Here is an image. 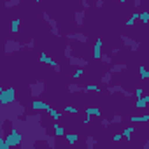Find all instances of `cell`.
<instances>
[{
    "instance_id": "7402d4cb",
    "label": "cell",
    "mask_w": 149,
    "mask_h": 149,
    "mask_svg": "<svg viewBox=\"0 0 149 149\" xmlns=\"http://www.w3.org/2000/svg\"><path fill=\"white\" fill-rule=\"evenodd\" d=\"M139 77H140L142 81L149 79V72H147V68H146L144 65H139Z\"/></svg>"
},
{
    "instance_id": "d6986e66",
    "label": "cell",
    "mask_w": 149,
    "mask_h": 149,
    "mask_svg": "<svg viewBox=\"0 0 149 149\" xmlns=\"http://www.w3.org/2000/svg\"><path fill=\"white\" fill-rule=\"evenodd\" d=\"M86 116H95V118H100L102 116V111L100 107H86Z\"/></svg>"
},
{
    "instance_id": "5b68a950",
    "label": "cell",
    "mask_w": 149,
    "mask_h": 149,
    "mask_svg": "<svg viewBox=\"0 0 149 149\" xmlns=\"http://www.w3.org/2000/svg\"><path fill=\"white\" fill-rule=\"evenodd\" d=\"M21 49H23V44L18 42V40H14V39H9V40H6V44H4V51H6L7 54L16 53V51H21Z\"/></svg>"
},
{
    "instance_id": "b9f144b4",
    "label": "cell",
    "mask_w": 149,
    "mask_h": 149,
    "mask_svg": "<svg viewBox=\"0 0 149 149\" xmlns=\"http://www.w3.org/2000/svg\"><path fill=\"white\" fill-rule=\"evenodd\" d=\"M81 7L83 9H88L90 7V2H88V0H81Z\"/></svg>"
},
{
    "instance_id": "7a4b0ae2",
    "label": "cell",
    "mask_w": 149,
    "mask_h": 149,
    "mask_svg": "<svg viewBox=\"0 0 149 149\" xmlns=\"http://www.w3.org/2000/svg\"><path fill=\"white\" fill-rule=\"evenodd\" d=\"M14 102H16V88L14 86H9L0 91V105H9Z\"/></svg>"
},
{
    "instance_id": "9a60e30c",
    "label": "cell",
    "mask_w": 149,
    "mask_h": 149,
    "mask_svg": "<svg viewBox=\"0 0 149 149\" xmlns=\"http://www.w3.org/2000/svg\"><path fill=\"white\" fill-rule=\"evenodd\" d=\"M63 137H65V140H67L68 146H76V144L79 142V135H77V133H68V135L65 133Z\"/></svg>"
},
{
    "instance_id": "cb8c5ba5",
    "label": "cell",
    "mask_w": 149,
    "mask_h": 149,
    "mask_svg": "<svg viewBox=\"0 0 149 149\" xmlns=\"http://www.w3.org/2000/svg\"><path fill=\"white\" fill-rule=\"evenodd\" d=\"M21 4V0H6L4 2V7L6 9H14V7H18Z\"/></svg>"
},
{
    "instance_id": "7c38bea8",
    "label": "cell",
    "mask_w": 149,
    "mask_h": 149,
    "mask_svg": "<svg viewBox=\"0 0 149 149\" xmlns=\"http://www.w3.org/2000/svg\"><path fill=\"white\" fill-rule=\"evenodd\" d=\"M47 105H49V104L44 102V100H39V98H33V100H32V109H33V111H39V112H40V111H46Z\"/></svg>"
},
{
    "instance_id": "7dc6e473",
    "label": "cell",
    "mask_w": 149,
    "mask_h": 149,
    "mask_svg": "<svg viewBox=\"0 0 149 149\" xmlns=\"http://www.w3.org/2000/svg\"><path fill=\"white\" fill-rule=\"evenodd\" d=\"M30 2H39V0H30Z\"/></svg>"
},
{
    "instance_id": "4316f807",
    "label": "cell",
    "mask_w": 149,
    "mask_h": 149,
    "mask_svg": "<svg viewBox=\"0 0 149 149\" xmlns=\"http://www.w3.org/2000/svg\"><path fill=\"white\" fill-rule=\"evenodd\" d=\"M137 19H139V13L135 11V13H132V16H130L128 19H126V23H125V25H126V26H133Z\"/></svg>"
},
{
    "instance_id": "c3c4849f",
    "label": "cell",
    "mask_w": 149,
    "mask_h": 149,
    "mask_svg": "<svg viewBox=\"0 0 149 149\" xmlns=\"http://www.w3.org/2000/svg\"><path fill=\"white\" fill-rule=\"evenodd\" d=\"M2 90H4V88H2V86H0V91H2Z\"/></svg>"
},
{
    "instance_id": "484cf974",
    "label": "cell",
    "mask_w": 149,
    "mask_h": 149,
    "mask_svg": "<svg viewBox=\"0 0 149 149\" xmlns=\"http://www.w3.org/2000/svg\"><path fill=\"white\" fill-rule=\"evenodd\" d=\"M133 132H135V126H128V128H125L123 130V139H126V140H130L132 139V135H133Z\"/></svg>"
},
{
    "instance_id": "6da1fadb",
    "label": "cell",
    "mask_w": 149,
    "mask_h": 149,
    "mask_svg": "<svg viewBox=\"0 0 149 149\" xmlns=\"http://www.w3.org/2000/svg\"><path fill=\"white\" fill-rule=\"evenodd\" d=\"M4 140H6V144H7L9 147L21 146V142H23V133H21V130H19L18 126H14V125H13V130L4 137Z\"/></svg>"
},
{
    "instance_id": "8d00e7d4",
    "label": "cell",
    "mask_w": 149,
    "mask_h": 149,
    "mask_svg": "<svg viewBox=\"0 0 149 149\" xmlns=\"http://www.w3.org/2000/svg\"><path fill=\"white\" fill-rule=\"evenodd\" d=\"M23 47H28V49H33V47H35V37H32V39H30L28 42H25V44H23Z\"/></svg>"
},
{
    "instance_id": "d6a6232c",
    "label": "cell",
    "mask_w": 149,
    "mask_h": 149,
    "mask_svg": "<svg viewBox=\"0 0 149 149\" xmlns=\"http://www.w3.org/2000/svg\"><path fill=\"white\" fill-rule=\"evenodd\" d=\"M95 144H97L95 137H93V135H88V137H86V147H88V149H91Z\"/></svg>"
},
{
    "instance_id": "9c48e42d",
    "label": "cell",
    "mask_w": 149,
    "mask_h": 149,
    "mask_svg": "<svg viewBox=\"0 0 149 149\" xmlns=\"http://www.w3.org/2000/svg\"><path fill=\"white\" fill-rule=\"evenodd\" d=\"M68 63L70 65H74V67H86L88 65V60L86 58H83V56H70L68 58Z\"/></svg>"
},
{
    "instance_id": "836d02e7",
    "label": "cell",
    "mask_w": 149,
    "mask_h": 149,
    "mask_svg": "<svg viewBox=\"0 0 149 149\" xmlns=\"http://www.w3.org/2000/svg\"><path fill=\"white\" fill-rule=\"evenodd\" d=\"M63 56H65L67 60H68V58L72 56V46H70V44H67V46L63 47Z\"/></svg>"
},
{
    "instance_id": "d4e9b609",
    "label": "cell",
    "mask_w": 149,
    "mask_h": 149,
    "mask_svg": "<svg viewBox=\"0 0 149 149\" xmlns=\"http://www.w3.org/2000/svg\"><path fill=\"white\" fill-rule=\"evenodd\" d=\"M123 70H126V65L125 63H116V65H112L111 67V74H116V72H123Z\"/></svg>"
},
{
    "instance_id": "30bf717a",
    "label": "cell",
    "mask_w": 149,
    "mask_h": 149,
    "mask_svg": "<svg viewBox=\"0 0 149 149\" xmlns=\"http://www.w3.org/2000/svg\"><path fill=\"white\" fill-rule=\"evenodd\" d=\"M102 47H104V40L98 37V39L95 40L93 49H91V51H93V58H95V60H98V58H100V54H102Z\"/></svg>"
},
{
    "instance_id": "bcb514c9",
    "label": "cell",
    "mask_w": 149,
    "mask_h": 149,
    "mask_svg": "<svg viewBox=\"0 0 149 149\" xmlns=\"http://www.w3.org/2000/svg\"><path fill=\"white\" fill-rule=\"evenodd\" d=\"M119 2H121V4H126V2H128V0H119Z\"/></svg>"
},
{
    "instance_id": "60d3db41",
    "label": "cell",
    "mask_w": 149,
    "mask_h": 149,
    "mask_svg": "<svg viewBox=\"0 0 149 149\" xmlns=\"http://www.w3.org/2000/svg\"><path fill=\"white\" fill-rule=\"evenodd\" d=\"M102 126H104V128H109V126H111V119L104 118V119H102Z\"/></svg>"
},
{
    "instance_id": "ab89813d",
    "label": "cell",
    "mask_w": 149,
    "mask_h": 149,
    "mask_svg": "<svg viewBox=\"0 0 149 149\" xmlns=\"http://www.w3.org/2000/svg\"><path fill=\"white\" fill-rule=\"evenodd\" d=\"M104 2H105V0H95V9H102Z\"/></svg>"
},
{
    "instance_id": "83f0119b",
    "label": "cell",
    "mask_w": 149,
    "mask_h": 149,
    "mask_svg": "<svg viewBox=\"0 0 149 149\" xmlns=\"http://www.w3.org/2000/svg\"><path fill=\"white\" fill-rule=\"evenodd\" d=\"M83 91H86V93H90V91H93V93H102V90H100L97 84H88V86L83 88Z\"/></svg>"
},
{
    "instance_id": "4dcf8cb0",
    "label": "cell",
    "mask_w": 149,
    "mask_h": 149,
    "mask_svg": "<svg viewBox=\"0 0 149 149\" xmlns=\"http://www.w3.org/2000/svg\"><path fill=\"white\" fill-rule=\"evenodd\" d=\"M98 60H100V61H104V63H107V65H111V63H112V58H111L107 53H102Z\"/></svg>"
},
{
    "instance_id": "f546056e",
    "label": "cell",
    "mask_w": 149,
    "mask_h": 149,
    "mask_svg": "<svg viewBox=\"0 0 149 149\" xmlns=\"http://www.w3.org/2000/svg\"><path fill=\"white\" fill-rule=\"evenodd\" d=\"M100 81H102V84H111V81H112V74H111V72H105Z\"/></svg>"
},
{
    "instance_id": "ee69618b",
    "label": "cell",
    "mask_w": 149,
    "mask_h": 149,
    "mask_svg": "<svg viewBox=\"0 0 149 149\" xmlns=\"http://www.w3.org/2000/svg\"><path fill=\"white\" fill-rule=\"evenodd\" d=\"M119 53H121V49H119V47H114V49H112V54H119Z\"/></svg>"
},
{
    "instance_id": "8992f818",
    "label": "cell",
    "mask_w": 149,
    "mask_h": 149,
    "mask_svg": "<svg viewBox=\"0 0 149 149\" xmlns=\"http://www.w3.org/2000/svg\"><path fill=\"white\" fill-rule=\"evenodd\" d=\"M44 90H46V84H44V81L30 83V95H32L33 98H39V97L44 93Z\"/></svg>"
},
{
    "instance_id": "52a82bcc",
    "label": "cell",
    "mask_w": 149,
    "mask_h": 149,
    "mask_svg": "<svg viewBox=\"0 0 149 149\" xmlns=\"http://www.w3.org/2000/svg\"><path fill=\"white\" fill-rule=\"evenodd\" d=\"M121 39V42L130 49V51H139V47H140V40H135V39H132V37H128V35H121L119 37Z\"/></svg>"
},
{
    "instance_id": "8fae6325",
    "label": "cell",
    "mask_w": 149,
    "mask_h": 149,
    "mask_svg": "<svg viewBox=\"0 0 149 149\" xmlns=\"http://www.w3.org/2000/svg\"><path fill=\"white\" fill-rule=\"evenodd\" d=\"M65 37H67L68 40H79V42H83V44L88 42V37H86L84 33H81V32H77V33H67Z\"/></svg>"
},
{
    "instance_id": "603a6c76",
    "label": "cell",
    "mask_w": 149,
    "mask_h": 149,
    "mask_svg": "<svg viewBox=\"0 0 149 149\" xmlns=\"http://www.w3.org/2000/svg\"><path fill=\"white\" fill-rule=\"evenodd\" d=\"M130 121H133V123H146V121H149V114H142V116H132V118H130Z\"/></svg>"
},
{
    "instance_id": "4fadbf2b",
    "label": "cell",
    "mask_w": 149,
    "mask_h": 149,
    "mask_svg": "<svg viewBox=\"0 0 149 149\" xmlns=\"http://www.w3.org/2000/svg\"><path fill=\"white\" fill-rule=\"evenodd\" d=\"M84 18H86V13L84 11H76L74 13V23L77 26H83L84 25Z\"/></svg>"
},
{
    "instance_id": "e0dca14e",
    "label": "cell",
    "mask_w": 149,
    "mask_h": 149,
    "mask_svg": "<svg viewBox=\"0 0 149 149\" xmlns=\"http://www.w3.org/2000/svg\"><path fill=\"white\" fill-rule=\"evenodd\" d=\"M53 132H54V137H63L65 135V126H61L58 121L53 123Z\"/></svg>"
},
{
    "instance_id": "3957f363",
    "label": "cell",
    "mask_w": 149,
    "mask_h": 149,
    "mask_svg": "<svg viewBox=\"0 0 149 149\" xmlns=\"http://www.w3.org/2000/svg\"><path fill=\"white\" fill-rule=\"evenodd\" d=\"M39 63H46V65H51L54 72H61V67H60V63H58L56 60L49 58L46 51H40V54H39Z\"/></svg>"
},
{
    "instance_id": "7bdbcfd3",
    "label": "cell",
    "mask_w": 149,
    "mask_h": 149,
    "mask_svg": "<svg viewBox=\"0 0 149 149\" xmlns=\"http://www.w3.org/2000/svg\"><path fill=\"white\" fill-rule=\"evenodd\" d=\"M121 139H123V135H121V133H116V135L112 137V140H114V142H119Z\"/></svg>"
},
{
    "instance_id": "ffe728a7",
    "label": "cell",
    "mask_w": 149,
    "mask_h": 149,
    "mask_svg": "<svg viewBox=\"0 0 149 149\" xmlns=\"http://www.w3.org/2000/svg\"><path fill=\"white\" fill-rule=\"evenodd\" d=\"M67 91H68V93H81V91H83V86H79L77 83H72V84L67 86Z\"/></svg>"
},
{
    "instance_id": "1f68e13d",
    "label": "cell",
    "mask_w": 149,
    "mask_h": 149,
    "mask_svg": "<svg viewBox=\"0 0 149 149\" xmlns=\"http://www.w3.org/2000/svg\"><path fill=\"white\" fill-rule=\"evenodd\" d=\"M46 142H47V146H49L51 149H54V147H56V140H54V135H47V137H46Z\"/></svg>"
},
{
    "instance_id": "5bb4252c",
    "label": "cell",
    "mask_w": 149,
    "mask_h": 149,
    "mask_svg": "<svg viewBox=\"0 0 149 149\" xmlns=\"http://www.w3.org/2000/svg\"><path fill=\"white\" fill-rule=\"evenodd\" d=\"M147 104H149V97L147 95H142V97H139L135 100V109H146Z\"/></svg>"
},
{
    "instance_id": "e575fe53",
    "label": "cell",
    "mask_w": 149,
    "mask_h": 149,
    "mask_svg": "<svg viewBox=\"0 0 149 149\" xmlns=\"http://www.w3.org/2000/svg\"><path fill=\"white\" fill-rule=\"evenodd\" d=\"M112 123H114V125H121V123H123V116H121V114H114L112 119H111V125H112Z\"/></svg>"
},
{
    "instance_id": "ba28073f",
    "label": "cell",
    "mask_w": 149,
    "mask_h": 149,
    "mask_svg": "<svg viewBox=\"0 0 149 149\" xmlns=\"http://www.w3.org/2000/svg\"><path fill=\"white\" fill-rule=\"evenodd\" d=\"M40 121H42V116L39 114V111H37L35 116H26V126H28V128H35V126H39Z\"/></svg>"
},
{
    "instance_id": "74e56055",
    "label": "cell",
    "mask_w": 149,
    "mask_h": 149,
    "mask_svg": "<svg viewBox=\"0 0 149 149\" xmlns=\"http://www.w3.org/2000/svg\"><path fill=\"white\" fill-rule=\"evenodd\" d=\"M83 74H84V70H83V67H77V70H76V72H74V76H72V77H74V79H79V77L83 76Z\"/></svg>"
},
{
    "instance_id": "f35d334b",
    "label": "cell",
    "mask_w": 149,
    "mask_h": 149,
    "mask_svg": "<svg viewBox=\"0 0 149 149\" xmlns=\"http://www.w3.org/2000/svg\"><path fill=\"white\" fill-rule=\"evenodd\" d=\"M133 95H135V98H139V97H142V95H144V88H137Z\"/></svg>"
},
{
    "instance_id": "d590c367",
    "label": "cell",
    "mask_w": 149,
    "mask_h": 149,
    "mask_svg": "<svg viewBox=\"0 0 149 149\" xmlns=\"http://www.w3.org/2000/svg\"><path fill=\"white\" fill-rule=\"evenodd\" d=\"M63 109H65V112H68V114H79V109H77V107H72V105H65Z\"/></svg>"
},
{
    "instance_id": "2e32d148",
    "label": "cell",
    "mask_w": 149,
    "mask_h": 149,
    "mask_svg": "<svg viewBox=\"0 0 149 149\" xmlns=\"http://www.w3.org/2000/svg\"><path fill=\"white\" fill-rule=\"evenodd\" d=\"M46 112L53 118V121H60V118H61V112H58L54 107H51V105H47L46 107Z\"/></svg>"
},
{
    "instance_id": "277c9868",
    "label": "cell",
    "mask_w": 149,
    "mask_h": 149,
    "mask_svg": "<svg viewBox=\"0 0 149 149\" xmlns=\"http://www.w3.org/2000/svg\"><path fill=\"white\" fill-rule=\"evenodd\" d=\"M42 19H44V21H46V23H47V25L51 26V33H53L54 37H60V30H58V21H56L54 18H51V16H49V13H46V11L42 13Z\"/></svg>"
},
{
    "instance_id": "f1b7e54d",
    "label": "cell",
    "mask_w": 149,
    "mask_h": 149,
    "mask_svg": "<svg viewBox=\"0 0 149 149\" xmlns=\"http://www.w3.org/2000/svg\"><path fill=\"white\" fill-rule=\"evenodd\" d=\"M139 19H140V23H149V13L147 11H142V13H139Z\"/></svg>"
},
{
    "instance_id": "f6af8a7d",
    "label": "cell",
    "mask_w": 149,
    "mask_h": 149,
    "mask_svg": "<svg viewBox=\"0 0 149 149\" xmlns=\"http://www.w3.org/2000/svg\"><path fill=\"white\" fill-rule=\"evenodd\" d=\"M140 4H142V0H135V7H140Z\"/></svg>"
},
{
    "instance_id": "ac0fdd59",
    "label": "cell",
    "mask_w": 149,
    "mask_h": 149,
    "mask_svg": "<svg viewBox=\"0 0 149 149\" xmlns=\"http://www.w3.org/2000/svg\"><path fill=\"white\" fill-rule=\"evenodd\" d=\"M125 91H126V90H125L121 84H116V86H109V84H107V93H109V95H112V93H121V95H123Z\"/></svg>"
},
{
    "instance_id": "44dd1931",
    "label": "cell",
    "mask_w": 149,
    "mask_h": 149,
    "mask_svg": "<svg viewBox=\"0 0 149 149\" xmlns=\"http://www.w3.org/2000/svg\"><path fill=\"white\" fill-rule=\"evenodd\" d=\"M19 28H21V19H19V18L13 19V21H11V32H13V33H18Z\"/></svg>"
}]
</instances>
